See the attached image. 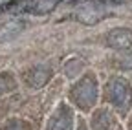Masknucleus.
Segmentation results:
<instances>
[{
	"mask_svg": "<svg viewBox=\"0 0 132 130\" xmlns=\"http://www.w3.org/2000/svg\"><path fill=\"white\" fill-rule=\"evenodd\" d=\"M101 2H105V0H88L85 6H81L75 11V19L82 24H95L103 20L106 17V11Z\"/></svg>",
	"mask_w": 132,
	"mask_h": 130,
	"instance_id": "1",
	"label": "nucleus"
},
{
	"mask_svg": "<svg viewBox=\"0 0 132 130\" xmlns=\"http://www.w3.org/2000/svg\"><path fill=\"white\" fill-rule=\"evenodd\" d=\"M95 83H94V79L92 77H86V79H82L81 83L73 88L72 92V97H73V101L81 106V108H90L94 103H95Z\"/></svg>",
	"mask_w": 132,
	"mask_h": 130,
	"instance_id": "2",
	"label": "nucleus"
},
{
	"mask_svg": "<svg viewBox=\"0 0 132 130\" xmlns=\"http://www.w3.org/2000/svg\"><path fill=\"white\" fill-rule=\"evenodd\" d=\"M106 95H108L110 103H114L116 106L121 108V110H127V106L130 105V88H128V84L125 83L123 79L110 81Z\"/></svg>",
	"mask_w": 132,
	"mask_h": 130,
	"instance_id": "3",
	"label": "nucleus"
},
{
	"mask_svg": "<svg viewBox=\"0 0 132 130\" xmlns=\"http://www.w3.org/2000/svg\"><path fill=\"white\" fill-rule=\"evenodd\" d=\"M106 44L114 50H127L132 46V31L127 28H116L108 31L106 35Z\"/></svg>",
	"mask_w": 132,
	"mask_h": 130,
	"instance_id": "4",
	"label": "nucleus"
},
{
	"mask_svg": "<svg viewBox=\"0 0 132 130\" xmlns=\"http://www.w3.org/2000/svg\"><path fill=\"white\" fill-rule=\"evenodd\" d=\"M48 130H72V112L66 106H62L57 112V116L52 119Z\"/></svg>",
	"mask_w": 132,
	"mask_h": 130,
	"instance_id": "5",
	"label": "nucleus"
},
{
	"mask_svg": "<svg viewBox=\"0 0 132 130\" xmlns=\"http://www.w3.org/2000/svg\"><path fill=\"white\" fill-rule=\"evenodd\" d=\"M57 4H59V0H31L24 9L33 15H46L52 9H55Z\"/></svg>",
	"mask_w": 132,
	"mask_h": 130,
	"instance_id": "6",
	"label": "nucleus"
},
{
	"mask_svg": "<svg viewBox=\"0 0 132 130\" xmlns=\"http://www.w3.org/2000/svg\"><path fill=\"white\" fill-rule=\"evenodd\" d=\"M50 79V70L48 68H35L31 70L28 75V83L33 88H40L42 84H46V81Z\"/></svg>",
	"mask_w": 132,
	"mask_h": 130,
	"instance_id": "7",
	"label": "nucleus"
},
{
	"mask_svg": "<svg viewBox=\"0 0 132 130\" xmlns=\"http://www.w3.org/2000/svg\"><path fill=\"white\" fill-rule=\"evenodd\" d=\"M13 86H15L13 84V79L9 75H0V95L6 93V92H9Z\"/></svg>",
	"mask_w": 132,
	"mask_h": 130,
	"instance_id": "8",
	"label": "nucleus"
},
{
	"mask_svg": "<svg viewBox=\"0 0 132 130\" xmlns=\"http://www.w3.org/2000/svg\"><path fill=\"white\" fill-rule=\"evenodd\" d=\"M79 130H86V128H85V126H82V125H81V128H79Z\"/></svg>",
	"mask_w": 132,
	"mask_h": 130,
	"instance_id": "9",
	"label": "nucleus"
}]
</instances>
